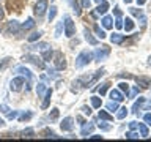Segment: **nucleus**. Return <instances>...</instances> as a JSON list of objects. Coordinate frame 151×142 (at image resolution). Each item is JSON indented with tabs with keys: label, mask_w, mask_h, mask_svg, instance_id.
<instances>
[{
	"label": "nucleus",
	"mask_w": 151,
	"mask_h": 142,
	"mask_svg": "<svg viewBox=\"0 0 151 142\" xmlns=\"http://www.w3.org/2000/svg\"><path fill=\"white\" fill-rule=\"evenodd\" d=\"M33 136V130H27L24 131V137H32Z\"/></svg>",
	"instance_id": "de8ad7c7"
},
{
	"label": "nucleus",
	"mask_w": 151,
	"mask_h": 142,
	"mask_svg": "<svg viewBox=\"0 0 151 142\" xmlns=\"http://www.w3.org/2000/svg\"><path fill=\"white\" fill-rule=\"evenodd\" d=\"M129 128H131V130H137V128H139V123H137V122H131Z\"/></svg>",
	"instance_id": "8fccbe9b"
},
{
	"label": "nucleus",
	"mask_w": 151,
	"mask_h": 142,
	"mask_svg": "<svg viewBox=\"0 0 151 142\" xmlns=\"http://www.w3.org/2000/svg\"><path fill=\"white\" fill-rule=\"evenodd\" d=\"M61 28H63V21L57 24V28H55V36H60V35H61Z\"/></svg>",
	"instance_id": "58836bf2"
},
{
	"label": "nucleus",
	"mask_w": 151,
	"mask_h": 142,
	"mask_svg": "<svg viewBox=\"0 0 151 142\" xmlns=\"http://www.w3.org/2000/svg\"><path fill=\"white\" fill-rule=\"evenodd\" d=\"M101 22H102V27L104 28H112L113 27V17L112 16H104Z\"/></svg>",
	"instance_id": "6ab92c4d"
},
{
	"label": "nucleus",
	"mask_w": 151,
	"mask_h": 142,
	"mask_svg": "<svg viewBox=\"0 0 151 142\" xmlns=\"http://www.w3.org/2000/svg\"><path fill=\"white\" fill-rule=\"evenodd\" d=\"M47 9H49V3H47V0H38L36 5H35V8H33V13H35V16L38 19H41L46 14Z\"/></svg>",
	"instance_id": "f03ea898"
},
{
	"label": "nucleus",
	"mask_w": 151,
	"mask_h": 142,
	"mask_svg": "<svg viewBox=\"0 0 151 142\" xmlns=\"http://www.w3.org/2000/svg\"><path fill=\"white\" fill-rule=\"evenodd\" d=\"M13 59H11V57H5V59L2 60V62H0V71H3L5 68H6V66L9 65V62H11Z\"/></svg>",
	"instance_id": "2f4dec72"
},
{
	"label": "nucleus",
	"mask_w": 151,
	"mask_h": 142,
	"mask_svg": "<svg viewBox=\"0 0 151 142\" xmlns=\"http://www.w3.org/2000/svg\"><path fill=\"white\" fill-rule=\"evenodd\" d=\"M90 99H91V106H93L94 109H101V106H102L101 98H99V96H91Z\"/></svg>",
	"instance_id": "a878e982"
},
{
	"label": "nucleus",
	"mask_w": 151,
	"mask_h": 142,
	"mask_svg": "<svg viewBox=\"0 0 151 142\" xmlns=\"http://www.w3.org/2000/svg\"><path fill=\"white\" fill-rule=\"evenodd\" d=\"M118 85H120V90H121V92L126 93V96H127V95H129V85H127L126 82H120Z\"/></svg>",
	"instance_id": "f704fd0d"
},
{
	"label": "nucleus",
	"mask_w": 151,
	"mask_h": 142,
	"mask_svg": "<svg viewBox=\"0 0 151 142\" xmlns=\"http://www.w3.org/2000/svg\"><path fill=\"white\" fill-rule=\"evenodd\" d=\"M107 111H110V112H115V111H118V101H112L110 103H107Z\"/></svg>",
	"instance_id": "7c9ffc66"
},
{
	"label": "nucleus",
	"mask_w": 151,
	"mask_h": 142,
	"mask_svg": "<svg viewBox=\"0 0 151 142\" xmlns=\"http://www.w3.org/2000/svg\"><path fill=\"white\" fill-rule=\"evenodd\" d=\"M35 24H36V22L33 21L32 17H28L27 21H25V22H24L22 25H21V30H32V28L35 27Z\"/></svg>",
	"instance_id": "a211bd4d"
},
{
	"label": "nucleus",
	"mask_w": 151,
	"mask_h": 142,
	"mask_svg": "<svg viewBox=\"0 0 151 142\" xmlns=\"http://www.w3.org/2000/svg\"><path fill=\"white\" fill-rule=\"evenodd\" d=\"M91 139H102V136H99V134H94V136H91Z\"/></svg>",
	"instance_id": "5fc2aeb1"
},
{
	"label": "nucleus",
	"mask_w": 151,
	"mask_h": 142,
	"mask_svg": "<svg viewBox=\"0 0 151 142\" xmlns=\"http://www.w3.org/2000/svg\"><path fill=\"white\" fill-rule=\"evenodd\" d=\"M139 130H140V134L146 137L148 136V128H146V123H139Z\"/></svg>",
	"instance_id": "473e14b6"
},
{
	"label": "nucleus",
	"mask_w": 151,
	"mask_h": 142,
	"mask_svg": "<svg viewBox=\"0 0 151 142\" xmlns=\"http://www.w3.org/2000/svg\"><path fill=\"white\" fill-rule=\"evenodd\" d=\"M6 115H8V118H9V120H13V118H16V117H17V111H13V112H8V114H6Z\"/></svg>",
	"instance_id": "c03bdc74"
},
{
	"label": "nucleus",
	"mask_w": 151,
	"mask_h": 142,
	"mask_svg": "<svg viewBox=\"0 0 151 142\" xmlns=\"http://www.w3.org/2000/svg\"><path fill=\"white\" fill-rule=\"evenodd\" d=\"M0 112H3V114H8V112H9V107L6 106V104H2V106H0Z\"/></svg>",
	"instance_id": "37998d69"
},
{
	"label": "nucleus",
	"mask_w": 151,
	"mask_h": 142,
	"mask_svg": "<svg viewBox=\"0 0 151 142\" xmlns=\"http://www.w3.org/2000/svg\"><path fill=\"white\" fill-rule=\"evenodd\" d=\"M41 36H42V32H33L32 35L27 36V40H28V43H35V41L40 40Z\"/></svg>",
	"instance_id": "5701e85b"
},
{
	"label": "nucleus",
	"mask_w": 151,
	"mask_h": 142,
	"mask_svg": "<svg viewBox=\"0 0 151 142\" xmlns=\"http://www.w3.org/2000/svg\"><path fill=\"white\" fill-rule=\"evenodd\" d=\"M109 95H110V98L113 99V101H118V103H120V101H123V99H124V93H123L121 92V90L120 88H113V90H110V93H109Z\"/></svg>",
	"instance_id": "9b49d317"
},
{
	"label": "nucleus",
	"mask_w": 151,
	"mask_h": 142,
	"mask_svg": "<svg viewBox=\"0 0 151 142\" xmlns=\"http://www.w3.org/2000/svg\"><path fill=\"white\" fill-rule=\"evenodd\" d=\"M3 17H5V11H3V7L0 5V21H3Z\"/></svg>",
	"instance_id": "603ef678"
},
{
	"label": "nucleus",
	"mask_w": 151,
	"mask_h": 142,
	"mask_svg": "<svg viewBox=\"0 0 151 142\" xmlns=\"http://www.w3.org/2000/svg\"><path fill=\"white\" fill-rule=\"evenodd\" d=\"M46 47H49V44H46V43H38V44L28 46V49H30V51H36V49H46Z\"/></svg>",
	"instance_id": "c85d7f7f"
},
{
	"label": "nucleus",
	"mask_w": 151,
	"mask_h": 142,
	"mask_svg": "<svg viewBox=\"0 0 151 142\" xmlns=\"http://www.w3.org/2000/svg\"><path fill=\"white\" fill-rule=\"evenodd\" d=\"M93 30H94V32H96V36H98V38H101V40H102V38H106V32H104V30H102V28H101V27H99V25H98V24H94V27H93Z\"/></svg>",
	"instance_id": "bb28decb"
},
{
	"label": "nucleus",
	"mask_w": 151,
	"mask_h": 142,
	"mask_svg": "<svg viewBox=\"0 0 151 142\" xmlns=\"http://www.w3.org/2000/svg\"><path fill=\"white\" fill-rule=\"evenodd\" d=\"M16 73H21V74H24V76L27 78V80H32V71L27 70V68H24V66H17V68H16Z\"/></svg>",
	"instance_id": "aec40b11"
},
{
	"label": "nucleus",
	"mask_w": 151,
	"mask_h": 142,
	"mask_svg": "<svg viewBox=\"0 0 151 142\" xmlns=\"http://www.w3.org/2000/svg\"><path fill=\"white\" fill-rule=\"evenodd\" d=\"M54 65H55V70L57 71L66 70L68 63H66V57L63 55V52H55V55H54Z\"/></svg>",
	"instance_id": "39448f33"
},
{
	"label": "nucleus",
	"mask_w": 151,
	"mask_h": 142,
	"mask_svg": "<svg viewBox=\"0 0 151 142\" xmlns=\"http://www.w3.org/2000/svg\"><path fill=\"white\" fill-rule=\"evenodd\" d=\"M58 115H60V111H58L57 107H54V109H52V112L49 114V118H50V120H57V118H58Z\"/></svg>",
	"instance_id": "72a5a7b5"
},
{
	"label": "nucleus",
	"mask_w": 151,
	"mask_h": 142,
	"mask_svg": "<svg viewBox=\"0 0 151 142\" xmlns=\"http://www.w3.org/2000/svg\"><path fill=\"white\" fill-rule=\"evenodd\" d=\"M61 131H73L74 130V118L73 117H66L63 118V122L60 123Z\"/></svg>",
	"instance_id": "6e6552de"
},
{
	"label": "nucleus",
	"mask_w": 151,
	"mask_h": 142,
	"mask_svg": "<svg viewBox=\"0 0 151 142\" xmlns=\"http://www.w3.org/2000/svg\"><path fill=\"white\" fill-rule=\"evenodd\" d=\"M137 93H139V87H134V88H132V92H131V98H134Z\"/></svg>",
	"instance_id": "3c124183"
},
{
	"label": "nucleus",
	"mask_w": 151,
	"mask_h": 142,
	"mask_svg": "<svg viewBox=\"0 0 151 142\" xmlns=\"http://www.w3.org/2000/svg\"><path fill=\"white\" fill-rule=\"evenodd\" d=\"M93 128H94L93 123H88V125H87V123H83V125H82V131H80V136H88L90 133L93 131Z\"/></svg>",
	"instance_id": "dca6fc26"
},
{
	"label": "nucleus",
	"mask_w": 151,
	"mask_h": 142,
	"mask_svg": "<svg viewBox=\"0 0 151 142\" xmlns=\"http://www.w3.org/2000/svg\"><path fill=\"white\" fill-rule=\"evenodd\" d=\"M143 122H145L148 126H151V114H150V112H148V114H145V115H143Z\"/></svg>",
	"instance_id": "ea45409f"
},
{
	"label": "nucleus",
	"mask_w": 151,
	"mask_h": 142,
	"mask_svg": "<svg viewBox=\"0 0 151 142\" xmlns=\"http://www.w3.org/2000/svg\"><path fill=\"white\" fill-rule=\"evenodd\" d=\"M63 27H65V35L68 36V38H73L74 36V33H76V24L73 22V19H71L68 14L63 17Z\"/></svg>",
	"instance_id": "7ed1b4c3"
},
{
	"label": "nucleus",
	"mask_w": 151,
	"mask_h": 142,
	"mask_svg": "<svg viewBox=\"0 0 151 142\" xmlns=\"http://www.w3.org/2000/svg\"><path fill=\"white\" fill-rule=\"evenodd\" d=\"M145 103V98H139L137 101L134 103V106H132V112L134 114H139V111H140V107H142V104Z\"/></svg>",
	"instance_id": "b1692460"
},
{
	"label": "nucleus",
	"mask_w": 151,
	"mask_h": 142,
	"mask_svg": "<svg viewBox=\"0 0 151 142\" xmlns=\"http://www.w3.org/2000/svg\"><path fill=\"white\" fill-rule=\"evenodd\" d=\"M98 115H99V118H101V120H106V122H112V120H113V117H112L107 111H99Z\"/></svg>",
	"instance_id": "393cba45"
},
{
	"label": "nucleus",
	"mask_w": 151,
	"mask_h": 142,
	"mask_svg": "<svg viewBox=\"0 0 151 142\" xmlns=\"http://www.w3.org/2000/svg\"><path fill=\"white\" fill-rule=\"evenodd\" d=\"M46 84H42V82H40L36 85V93H38V98H42L44 96V93H46Z\"/></svg>",
	"instance_id": "4be33fe9"
},
{
	"label": "nucleus",
	"mask_w": 151,
	"mask_h": 142,
	"mask_svg": "<svg viewBox=\"0 0 151 142\" xmlns=\"http://www.w3.org/2000/svg\"><path fill=\"white\" fill-rule=\"evenodd\" d=\"M99 128H101V130H104V131H109V130H110V125H104V123H99Z\"/></svg>",
	"instance_id": "09e8293b"
},
{
	"label": "nucleus",
	"mask_w": 151,
	"mask_h": 142,
	"mask_svg": "<svg viewBox=\"0 0 151 142\" xmlns=\"http://www.w3.org/2000/svg\"><path fill=\"white\" fill-rule=\"evenodd\" d=\"M124 35H121V33H112L110 35V41L113 43V44H121L123 41H124Z\"/></svg>",
	"instance_id": "4468645a"
},
{
	"label": "nucleus",
	"mask_w": 151,
	"mask_h": 142,
	"mask_svg": "<svg viewBox=\"0 0 151 142\" xmlns=\"http://www.w3.org/2000/svg\"><path fill=\"white\" fill-rule=\"evenodd\" d=\"M42 136H44V137H54L55 134L52 133V130H44V131H42Z\"/></svg>",
	"instance_id": "a19ab883"
},
{
	"label": "nucleus",
	"mask_w": 151,
	"mask_h": 142,
	"mask_svg": "<svg viewBox=\"0 0 151 142\" xmlns=\"http://www.w3.org/2000/svg\"><path fill=\"white\" fill-rule=\"evenodd\" d=\"M109 87H110V84H109V82L102 84L101 87H99V95H101V96H102V95H106V93H107V90H109Z\"/></svg>",
	"instance_id": "c9c22d12"
},
{
	"label": "nucleus",
	"mask_w": 151,
	"mask_h": 142,
	"mask_svg": "<svg viewBox=\"0 0 151 142\" xmlns=\"http://www.w3.org/2000/svg\"><path fill=\"white\" fill-rule=\"evenodd\" d=\"M33 114L32 112H24L22 115H19V122H25V120H30Z\"/></svg>",
	"instance_id": "e433bc0d"
},
{
	"label": "nucleus",
	"mask_w": 151,
	"mask_h": 142,
	"mask_svg": "<svg viewBox=\"0 0 151 142\" xmlns=\"http://www.w3.org/2000/svg\"><path fill=\"white\" fill-rule=\"evenodd\" d=\"M127 111H129L127 107H121V109H118L116 118H120V120H123V118H126V115H127Z\"/></svg>",
	"instance_id": "c756f323"
},
{
	"label": "nucleus",
	"mask_w": 151,
	"mask_h": 142,
	"mask_svg": "<svg viewBox=\"0 0 151 142\" xmlns=\"http://www.w3.org/2000/svg\"><path fill=\"white\" fill-rule=\"evenodd\" d=\"M148 65H151V57H150V59H148Z\"/></svg>",
	"instance_id": "13d9d810"
},
{
	"label": "nucleus",
	"mask_w": 151,
	"mask_h": 142,
	"mask_svg": "<svg viewBox=\"0 0 151 142\" xmlns=\"http://www.w3.org/2000/svg\"><path fill=\"white\" fill-rule=\"evenodd\" d=\"M93 59V54L90 51H82L80 54L76 57V68H83V66H87L90 62Z\"/></svg>",
	"instance_id": "f257e3e1"
},
{
	"label": "nucleus",
	"mask_w": 151,
	"mask_h": 142,
	"mask_svg": "<svg viewBox=\"0 0 151 142\" xmlns=\"http://www.w3.org/2000/svg\"><path fill=\"white\" fill-rule=\"evenodd\" d=\"M145 2H146V0H137V5H139V7H142Z\"/></svg>",
	"instance_id": "864d4df0"
},
{
	"label": "nucleus",
	"mask_w": 151,
	"mask_h": 142,
	"mask_svg": "<svg viewBox=\"0 0 151 142\" xmlns=\"http://www.w3.org/2000/svg\"><path fill=\"white\" fill-rule=\"evenodd\" d=\"M55 16H57V7H54V5H52L50 9H49V14H47V19H49V22L54 21Z\"/></svg>",
	"instance_id": "cd10ccee"
},
{
	"label": "nucleus",
	"mask_w": 151,
	"mask_h": 142,
	"mask_svg": "<svg viewBox=\"0 0 151 142\" xmlns=\"http://www.w3.org/2000/svg\"><path fill=\"white\" fill-rule=\"evenodd\" d=\"M82 112L85 114V115H90V114H91V109H90L88 106H83L82 107Z\"/></svg>",
	"instance_id": "a18cd8bd"
},
{
	"label": "nucleus",
	"mask_w": 151,
	"mask_h": 142,
	"mask_svg": "<svg viewBox=\"0 0 151 142\" xmlns=\"http://www.w3.org/2000/svg\"><path fill=\"white\" fill-rule=\"evenodd\" d=\"M109 11V3L106 0H102V2H99L98 8H96V14H106Z\"/></svg>",
	"instance_id": "ddd939ff"
},
{
	"label": "nucleus",
	"mask_w": 151,
	"mask_h": 142,
	"mask_svg": "<svg viewBox=\"0 0 151 142\" xmlns=\"http://www.w3.org/2000/svg\"><path fill=\"white\" fill-rule=\"evenodd\" d=\"M135 82L139 84L142 88H148L150 85H151V78H148V76H137Z\"/></svg>",
	"instance_id": "9d476101"
},
{
	"label": "nucleus",
	"mask_w": 151,
	"mask_h": 142,
	"mask_svg": "<svg viewBox=\"0 0 151 142\" xmlns=\"http://www.w3.org/2000/svg\"><path fill=\"white\" fill-rule=\"evenodd\" d=\"M3 123H5V122L2 120V118H0V126H2V125H3Z\"/></svg>",
	"instance_id": "4d7b16f0"
},
{
	"label": "nucleus",
	"mask_w": 151,
	"mask_h": 142,
	"mask_svg": "<svg viewBox=\"0 0 151 142\" xmlns=\"http://www.w3.org/2000/svg\"><path fill=\"white\" fill-rule=\"evenodd\" d=\"M115 27H116V28H123V21H121V16H118V17H116V21H115Z\"/></svg>",
	"instance_id": "79ce46f5"
},
{
	"label": "nucleus",
	"mask_w": 151,
	"mask_h": 142,
	"mask_svg": "<svg viewBox=\"0 0 151 142\" xmlns=\"http://www.w3.org/2000/svg\"><path fill=\"white\" fill-rule=\"evenodd\" d=\"M54 55H55V52L54 51H52V49H49V47H46V49L44 51H42V60H44V62H50L52 59H54Z\"/></svg>",
	"instance_id": "2eb2a0df"
},
{
	"label": "nucleus",
	"mask_w": 151,
	"mask_h": 142,
	"mask_svg": "<svg viewBox=\"0 0 151 142\" xmlns=\"http://www.w3.org/2000/svg\"><path fill=\"white\" fill-rule=\"evenodd\" d=\"M90 5H91V2H90V0H82V7H83L85 9H88Z\"/></svg>",
	"instance_id": "49530a36"
},
{
	"label": "nucleus",
	"mask_w": 151,
	"mask_h": 142,
	"mask_svg": "<svg viewBox=\"0 0 151 142\" xmlns=\"http://www.w3.org/2000/svg\"><path fill=\"white\" fill-rule=\"evenodd\" d=\"M123 2H124V3H131L132 0H123Z\"/></svg>",
	"instance_id": "6e6d98bb"
},
{
	"label": "nucleus",
	"mask_w": 151,
	"mask_h": 142,
	"mask_svg": "<svg viewBox=\"0 0 151 142\" xmlns=\"http://www.w3.org/2000/svg\"><path fill=\"white\" fill-rule=\"evenodd\" d=\"M6 32H8V35H17L19 32H21V25H19V22L17 21H9L8 22V27H6Z\"/></svg>",
	"instance_id": "1a4fd4ad"
},
{
	"label": "nucleus",
	"mask_w": 151,
	"mask_h": 142,
	"mask_svg": "<svg viewBox=\"0 0 151 142\" xmlns=\"http://www.w3.org/2000/svg\"><path fill=\"white\" fill-rule=\"evenodd\" d=\"M126 139H139V133H134V130L126 133Z\"/></svg>",
	"instance_id": "4c0bfd02"
},
{
	"label": "nucleus",
	"mask_w": 151,
	"mask_h": 142,
	"mask_svg": "<svg viewBox=\"0 0 151 142\" xmlns=\"http://www.w3.org/2000/svg\"><path fill=\"white\" fill-rule=\"evenodd\" d=\"M25 63H33L35 66H38L40 70H44V60H42V57H38V55H33V54H27V55H24V59H22Z\"/></svg>",
	"instance_id": "20e7f679"
},
{
	"label": "nucleus",
	"mask_w": 151,
	"mask_h": 142,
	"mask_svg": "<svg viewBox=\"0 0 151 142\" xmlns=\"http://www.w3.org/2000/svg\"><path fill=\"white\" fill-rule=\"evenodd\" d=\"M42 98L44 99H42V103H41V109H47L50 104V99H52V88H47Z\"/></svg>",
	"instance_id": "f8f14e48"
},
{
	"label": "nucleus",
	"mask_w": 151,
	"mask_h": 142,
	"mask_svg": "<svg viewBox=\"0 0 151 142\" xmlns=\"http://www.w3.org/2000/svg\"><path fill=\"white\" fill-rule=\"evenodd\" d=\"M24 85H25V79H24L22 76H17V78L11 79V82H9V90L17 93V92H21V90H22Z\"/></svg>",
	"instance_id": "0eeeda50"
},
{
	"label": "nucleus",
	"mask_w": 151,
	"mask_h": 142,
	"mask_svg": "<svg viewBox=\"0 0 151 142\" xmlns=\"http://www.w3.org/2000/svg\"><path fill=\"white\" fill-rule=\"evenodd\" d=\"M123 22H124V24H123V28H124L126 32H132V30H134V21H132L131 17H126Z\"/></svg>",
	"instance_id": "f3484780"
},
{
	"label": "nucleus",
	"mask_w": 151,
	"mask_h": 142,
	"mask_svg": "<svg viewBox=\"0 0 151 142\" xmlns=\"http://www.w3.org/2000/svg\"><path fill=\"white\" fill-rule=\"evenodd\" d=\"M109 54H110V47L109 46H101V47H98V49L94 51L93 57H94L96 62H101V60H106L109 57Z\"/></svg>",
	"instance_id": "423d86ee"
},
{
	"label": "nucleus",
	"mask_w": 151,
	"mask_h": 142,
	"mask_svg": "<svg viewBox=\"0 0 151 142\" xmlns=\"http://www.w3.org/2000/svg\"><path fill=\"white\" fill-rule=\"evenodd\" d=\"M85 40H87V41H88L91 46H96V44H98V40H96V38H94V36L91 35V32L87 30V28H85Z\"/></svg>",
	"instance_id": "412c9836"
},
{
	"label": "nucleus",
	"mask_w": 151,
	"mask_h": 142,
	"mask_svg": "<svg viewBox=\"0 0 151 142\" xmlns=\"http://www.w3.org/2000/svg\"><path fill=\"white\" fill-rule=\"evenodd\" d=\"M94 2H98V3H99V2H102V0H94Z\"/></svg>",
	"instance_id": "bf43d9fd"
}]
</instances>
